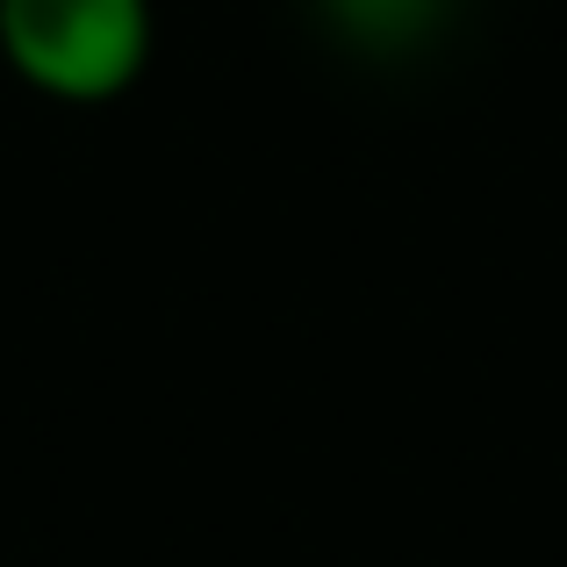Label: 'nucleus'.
I'll return each instance as SVG.
<instances>
[{"label": "nucleus", "instance_id": "nucleus-1", "mask_svg": "<svg viewBox=\"0 0 567 567\" xmlns=\"http://www.w3.org/2000/svg\"><path fill=\"white\" fill-rule=\"evenodd\" d=\"M0 65L58 109H109L152 65V0H0Z\"/></svg>", "mask_w": 567, "mask_h": 567}, {"label": "nucleus", "instance_id": "nucleus-2", "mask_svg": "<svg viewBox=\"0 0 567 567\" xmlns=\"http://www.w3.org/2000/svg\"><path fill=\"white\" fill-rule=\"evenodd\" d=\"M323 22L352 43V51H381V58H402L416 43H431L453 14V0H317Z\"/></svg>", "mask_w": 567, "mask_h": 567}]
</instances>
